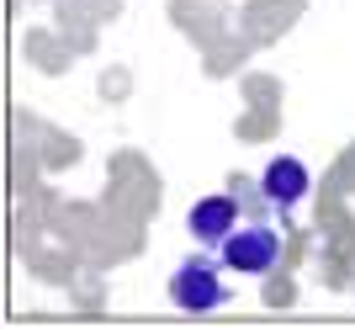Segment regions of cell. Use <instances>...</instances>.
Instances as JSON below:
<instances>
[{
	"label": "cell",
	"mask_w": 355,
	"mask_h": 329,
	"mask_svg": "<svg viewBox=\"0 0 355 329\" xmlns=\"http://www.w3.org/2000/svg\"><path fill=\"white\" fill-rule=\"evenodd\" d=\"M308 186H313L308 164L297 160V154H276V160H266V164H260V180H254V196H260L266 208L286 212V208H297V202L308 196Z\"/></svg>",
	"instance_id": "3957f363"
},
{
	"label": "cell",
	"mask_w": 355,
	"mask_h": 329,
	"mask_svg": "<svg viewBox=\"0 0 355 329\" xmlns=\"http://www.w3.org/2000/svg\"><path fill=\"white\" fill-rule=\"evenodd\" d=\"M186 223L202 244H223L228 234L239 228V196L234 192H212V196H196L191 212H186Z\"/></svg>",
	"instance_id": "277c9868"
},
{
	"label": "cell",
	"mask_w": 355,
	"mask_h": 329,
	"mask_svg": "<svg viewBox=\"0 0 355 329\" xmlns=\"http://www.w3.org/2000/svg\"><path fill=\"white\" fill-rule=\"evenodd\" d=\"M170 303L186 308V314H212V308L223 303V271H218V260L191 255V260L170 276Z\"/></svg>",
	"instance_id": "6da1fadb"
},
{
	"label": "cell",
	"mask_w": 355,
	"mask_h": 329,
	"mask_svg": "<svg viewBox=\"0 0 355 329\" xmlns=\"http://www.w3.org/2000/svg\"><path fill=\"white\" fill-rule=\"evenodd\" d=\"M276 255H282V239H276V228L270 223H250V228H234L228 239H223V266L239 271V276H266L276 266Z\"/></svg>",
	"instance_id": "7a4b0ae2"
}]
</instances>
